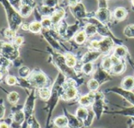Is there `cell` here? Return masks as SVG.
Listing matches in <instances>:
<instances>
[{"instance_id":"cell-1","label":"cell","mask_w":134,"mask_h":128,"mask_svg":"<svg viewBox=\"0 0 134 128\" xmlns=\"http://www.w3.org/2000/svg\"><path fill=\"white\" fill-rule=\"evenodd\" d=\"M52 57H53V61L54 63V65L60 70L61 73H62L65 77L74 80L77 83L80 81L84 82L83 79H80L78 77V76L77 75V73L74 70V69L70 68L66 65L65 59L63 55L54 52V53H52Z\"/></svg>"},{"instance_id":"cell-2","label":"cell","mask_w":134,"mask_h":128,"mask_svg":"<svg viewBox=\"0 0 134 128\" xmlns=\"http://www.w3.org/2000/svg\"><path fill=\"white\" fill-rule=\"evenodd\" d=\"M3 7L6 9L7 19L9 23V27L12 30L17 32L19 27H21L22 24V17L19 14V13L14 8V7L10 3L8 0H1Z\"/></svg>"},{"instance_id":"cell-3","label":"cell","mask_w":134,"mask_h":128,"mask_svg":"<svg viewBox=\"0 0 134 128\" xmlns=\"http://www.w3.org/2000/svg\"><path fill=\"white\" fill-rule=\"evenodd\" d=\"M76 84L77 83L71 79L65 80L60 89V97L64 101H70L76 98L78 94Z\"/></svg>"},{"instance_id":"cell-4","label":"cell","mask_w":134,"mask_h":128,"mask_svg":"<svg viewBox=\"0 0 134 128\" xmlns=\"http://www.w3.org/2000/svg\"><path fill=\"white\" fill-rule=\"evenodd\" d=\"M26 80L30 87L32 88L38 90L43 87H47V85L48 83V78L43 72L34 70Z\"/></svg>"},{"instance_id":"cell-5","label":"cell","mask_w":134,"mask_h":128,"mask_svg":"<svg viewBox=\"0 0 134 128\" xmlns=\"http://www.w3.org/2000/svg\"><path fill=\"white\" fill-rule=\"evenodd\" d=\"M0 55L14 61L19 56V50L14 43L0 41Z\"/></svg>"},{"instance_id":"cell-6","label":"cell","mask_w":134,"mask_h":128,"mask_svg":"<svg viewBox=\"0 0 134 128\" xmlns=\"http://www.w3.org/2000/svg\"><path fill=\"white\" fill-rule=\"evenodd\" d=\"M35 101H36V91L35 90H32L30 94L29 95V97H27L25 105L22 109L25 116V122L22 124V128L27 127V125L29 123V120L32 117V113L34 111V107H35Z\"/></svg>"},{"instance_id":"cell-7","label":"cell","mask_w":134,"mask_h":128,"mask_svg":"<svg viewBox=\"0 0 134 128\" xmlns=\"http://www.w3.org/2000/svg\"><path fill=\"white\" fill-rule=\"evenodd\" d=\"M103 95L100 92L96 93V99L92 104V111L95 113V115L99 119L102 115L103 110Z\"/></svg>"},{"instance_id":"cell-8","label":"cell","mask_w":134,"mask_h":128,"mask_svg":"<svg viewBox=\"0 0 134 128\" xmlns=\"http://www.w3.org/2000/svg\"><path fill=\"white\" fill-rule=\"evenodd\" d=\"M106 91H109V92H113L115 94H118L119 95H121V97H123L125 99H126L129 102H130L132 105H134V94L132 91H129V90H125L124 89H122L121 87H113V88H110V89H107Z\"/></svg>"},{"instance_id":"cell-9","label":"cell","mask_w":134,"mask_h":128,"mask_svg":"<svg viewBox=\"0 0 134 128\" xmlns=\"http://www.w3.org/2000/svg\"><path fill=\"white\" fill-rule=\"evenodd\" d=\"M114 46V42L110 37H105L99 41V50L101 53H107Z\"/></svg>"},{"instance_id":"cell-10","label":"cell","mask_w":134,"mask_h":128,"mask_svg":"<svg viewBox=\"0 0 134 128\" xmlns=\"http://www.w3.org/2000/svg\"><path fill=\"white\" fill-rule=\"evenodd\" d=\"M93 75H94L93 79L96 80L99 84H103V83L107 82L108 80H111V76H110V74H108V72L107 71L103 70L101 67L99 68L95 72V73Z\"/></svg>"},{"instance_id":"cell-11","label":"cell","mask_w":134,"mask_h":128,"mask_svg":"<svg viewBox=\"0 0 134 128\" xmlns=\"http://www.w3.org/2000/svg\"><path fill=\"white\" fill-rule=\"evenodd\" d=\"M101 55H102V53L99 51H97V50L88 51L82 57L81 62L82 65H83V64H86V63H92L95 60H96Z\"/></svg>"},{"instance_id":"cell-12","label":"cell","mask_w":134,"mask_h":128,"mask_svg":"<svg viewBox=\"0 0 134 128\" xmlns=\"http://www.w3.org/2000/svg\"><path fill=\"white\" fill-rule=\"evenodd\" d=\"M96 92H92L90 91L88 94H85L79 98V104L83 107H88L93 104L95 99H96Z\"/></svg>"},{"instance_id":"cell-13","label":"cell","mask_w":134,"mask_h":128,"mask_svg":"<svg viewBox=\"0 0 134 128\" xmlns=\"http://www.w3.org/2000/svg\"><path fill=\"white\" fill-rule=\"evenodd\" d=\"M25 119V113L23 112V110L21 109H18L16 110L12 116V123L11 126L14 127V125H18V126H21V124L24 123Z\"/></svg>"},{"instance_id":"cell-14","label":"cell","mask_w":134,"mask_h":128,"mask_svg":"<svg viewBox=\"0 0 134 128\" xmlns=\"http://www.w3.org/2000/svg\"><path fill=\"white\" fill-rule=\"evenodd\" d=\"M65 116L68 118V121H69L68 126L70 128H81L84 126V123L81 121L77 116L69 114L67 112H66Z\"/></svg>"},{"instance_id":"cell-15","label":"cell","mask_w":134,"mask_h":128,"mask_svg":"<svg viewBox=\"0 0 134 128\" xmlns=\"http://www.w3.org/2000/svg\"><path fill=\"white\" fill-rule=\"evenodd\" d=\"M96 17L98 21L102 23L109 21L110 18V14L107 8H99V10L96 13Z\"/></svg>"},{"instance_id":"cell-16","label":"cell","mask_w":134,"mask_h":128,"mask_svg":"<svg viewBox=\"0 0 134 128\" xmlns=\"http://www.w3.org/2000/svg\"><path fill=\"white\" fill-rule=\"evenodd\" d=\"M72 12L77 18H85L87 17V13L85 11V7L81 3H77V5L72 7Z\"/></svg>"},{"instance_id":"cell-17","label":"cell","mask_w":134,"mask_h":128,"mask_svg":"<svg viewBox=\"0 0 134 128\" xmlns=\"http://www.w3.org/2000/svg\"><path fill=\"white\" fill-rule=\"evenodd\" d=\"M121 87L125 90L132 91L134 90V77L132 76H125L121 84Z\"/></svg>"},{"instance_id":"cell-18","label":"cell","mask_w":134,"mask_h":128,"mask_svg":"<svg viewBox=\"0 0 134 128\" xmlns=\"http://www.w3.org/2000/svg\"><path fill=\"white\" fill-rule=\"evenodd\" d=\"M18 13L21 17H28L32 13V7L29 3H22L18 10Z\"/></svg>"},{"instance_id":"cell-19","label":"cell","mask_w":134,"mask_h":128,"mask_svg":"<svg viewBox=\"0 0 134 128\" xmlns=\"http://www.w3.org/2000/svg\"><path fill=\"white\" fill-rule=\"evenodd\" d=\"M65 15V11L63 10H58L54 12V14L51 16V20L53 25H57L60 23L61 20Z\"/></svg>"},{"instance_id":"cell-20","label":"cell","mask_w":134,"mask_h":128,"mask_svg":"<svg viewBox=\"0 0 134 128\" xmlns=\"http://www.w3.org/2000/svg\"><path fill=\"white\" fill-rule=\"evenodd\" d=\"M89 112L88 111V109L85 108V107H79L77 109V112H76V116L81 120L82 121L83 123H85L88 118V115H89Z\"/></svg>"},{"instance_id":"cell-21","label":"cell","mask_w":134,"mask_h":128,"mask_svg":"<svg viewBox=\"0 0 134 128\" xmlns=\"http://www.w3.org/2000/svg\"><path fill=\"white\" fill-rule=\"evenodd\" d=\"M54 124L58 128H65L68 126V124H69L68 118H67L65 115L58 116L54 119Z\"/></svg>"},{"instance_id":"cell-22","label":"cell","mask_w":134,"mask_h":128,"mask_svg":"<svg viewBox=\"0 0 134 128\" xmlns=\"http://www.w3.org/2000/svg\"><path fill=\"white\" fill-rule=\"evenodd\" d=\"M65 62H66V65H68L70 68H75L77 65V58L76 57L70 53H66L65 55Z\"/></svg>"},{"instance_id":"cell-23","label":"cell","mask_w":134,"mask_h":128,"mask_svg":"<svg viewBox=\"0 0 134 128\" xmlns=\"http://www.w3.org/2000/svg\"><path fill=\"white\" fill-rule=\"evenodd\" d=\"M38 95L40 99L43 101H49L51 96V90L48 87H43L37 90Z\"/></svg>"},{"instance_id":"cell-24","label":"cell","mask_w":134,"mask_h":128,"mask_svg":"<svg viewBox=\"0 0 134 128\" xmlns=\"http://www.w3.org/2000/svg\"><path fill=\"white\" fill-rule=\"evenodd\" d=\"M125 64L121 61L120 63L114 65L110 72L111 74H114V75H120V74H122L125 72Z\"/></svg>"},{"instance_id":"cell-25","label":"cell","mask_w":134,"mask_h":128,"mask_svg":"<svg viewBox=\"0 0 134 128\" xmlns=\"http://www.w3.org/2000/svg\"><path fill=\"white\" fill-rule=\"evenodd\" d=\"M127 15V11L123 7H118L117 8L114 12V17L118 21H122L125 18Z\"/></svg>"},{"instance_id":"cell-26","label":"cell","mask_w":134,"mask_h":128,"mask_svg":"<svg viewBox=\"0 0 134 128\" xmlns=\"http://www.w3.org/2000/svg\"><path fill=\"white\" fill-rule=\"evenodd\" d=\"M113 66L114 65H113V63H112L111 59H110V56L104 57L101 62V68L107 72L110 71Z\"/></svg>"},{"instance_id":"cell-27","label":"cell","mask_w":134,"mask_h":128,"mask_svg":"<svg viewBox=\"0 0 134 128\" xmlns=\"http://www.w3.org/2000/svg\"><path fill=\"white\" fill-rule=\"evenodd\" d=\"M43 30V26H42V24L41 22L40 21H33L32 23H30V25H29V31L32 32V33H40V32H42Z\"/></svg>"},{"instance_id":"cell-28","label":"cell","mask_w":134,"mask_h":128,"mask_svg":"<svg viewBox=\"0 0 134 128\" xmlns=\"http://www.w3.org/2000/svg\"><path fill=\"white\" fill-rule=\"evenodd\" d=\"M20 99V95L17 91H12L7 94V101L11 105H16Z\"/></svg>"},{"instance_id":"cell-29","label":"cell","mask_w":134,"mask_h":128,"mask_svg":"<svg viewBox=\"0 0 134 128\" xmlns=\"http://www.w3.org/2000/svg\"><path fill=\"white\" fill-rule=\"evenodd\" d=\"M31 72L30 69L27 66H21L18 69V76L21 79H28Z\"/></svg>"},{"instance_id":"cell-30","label":"cell","mask_w":134,"mask_h":128,"mask_svg":"<svg viewBox=\"0 0 134 128\" xmlns=\"http://www.w3.org/2000/svg\"><path fill=\"white\" fill-rule=\"evenodd\" d=\"M127 53H128V51H127L126 48L125 46H117L114 52V54L119 58L125 57V56H127Z\"/></svg>"},{"instance_id":"cell-31","label":"cell","mask_w":134,"mask_h":128,"mask_svg":"<svg viewBox=\"0 0 134 128\" xmlns=\"http://www.w3.org/2000/svg\"><path fill=\"white\" fill-rule=\"evenodd\" d=\"M86 38H87V35L85 33V31H80L78 33H77L75 35L74 39L77 44H83L85 42Z\"/></svg>"},{"instance_id":"cell-32","label":"cell","mask_w":134,"mask_h":128,"mask_svg":"<svg viewBox=\"0 0 134 128\" xmlns=\"http://www.w3.org/2000/svg\"><path fill=\"white\" fill-rule=\"evenodd\" d=\"M77 29H78V24H75L72 26L68 27V28H67V30H66L65 35L64 36L68 39H70L75 34V32L77 31Z\"/></svg>"},{"instance_id":"cell-33","label":"cell","mask_w":134,"mask_h":128,"mask_svg":"<svg viewBox=\"0 0 134 128\" xmlns=\"http://www.w3.org/2000/svg\"><path fill=\"white\" fill-rule=\"evenodd\" d=\"M99 85L100 84L99 83V82L95 79H91L87 83L88 90L90 91H92V92H96V90H98Z\"/></svg>"},{"instance_id":"cell-34","label":"cell","mask_w":134,"mask_h":128,"mask_svg":"<svg viewBox=\"0 0 134 128\" xmlns=\"http://www.w3.org/2000/svg\"><path fill=\"white\" fill-rule=\"evenodd\" d=\"M81 72L86 76L90 75L92 72H93V64L92 63L83 64L81 66Z\"/></svg>"},{"instance_id":"cell-35","label":"cell","mask_w":134,"mask_h":128,"mask_svg":"<svg viewBox=\"0 0 134 128\" xmlns=\"http://www.w3.org/2000/svg\"><path fill=\"white\" fill-rule=\"evenodd\" d=\"M85 32L87 36H93L97 32V28L93 24L90 23L86 25Z\"/></svg>"},{"instance_id":"cell-36","label":"cell","mask_w":134,"mask_h":128,"mask_svg":"<svg viewBox=\"0 0 134 128\" xmlns=\"http://www.w3.org/2000/svg\"><path fill=\"white\" fill-rule=\"evenodd\" d=\"M40 11L42 15L47 17V16H51L54 14V8H50V7H45L43 5L40 8Z\"/></svg>"},{"instance_id":"cell-37","label":"cell","mask_w":134,"mask_h":128,"mask_svg":"<svg viewBox=\"0 0 134 128\" xmlns=\"http://www.w3.org/2000/svg\"><path fill=\"white\" fill-rule=\"evenodd\" d=\"M18 78L12 75H7L5 77V83L9 86H15L18 83Z\"/></svg>"},{"instance_id":"cell-38","label":"cell","mask_w":134,"mask_h":128,"mask_svg":"<svg viewBox=\"0 0 134 128\" xmlns=\"http://www.w3.org/2000/svg\"><path fill=\"white\" fill-rule=\"evenodd\" d=\"M124 35L128 38H134V25H129L125 27Z\"/></svg>"},{"instance_id":"cell-39","label":"cell","mask_w":134,"mask_h":128,"mask_svg":"<svg viewBox=\"0 0 134 128\" xmlns=\"http://www.w3.org/2000/svg\"><path fill=\"white\" fill-rule=\"evenodd\" d=\"M4 36L9 39H14L16 37V32L12 30L11 28H7L4 30Z\"/></svg>"},{"instance_id":"cell-40","label":"cell","mask_w":134,"mask_h":128,"mask_svg":"<svg viewBox=\"0 0 134 128\" xmlns=\"http://www.w3.org/2000/svg\"><path fill=\"white\" fill-rule=\"evenodd\" d=\"M58 3V0H43V5L50 8H54Z\"/></svg>"},{"instance_id":"cell-41","label":"cell","mask_w":134,"mask_h":128,"mask_svg":"<svg viewBox=\"0 0 134 128\" xmlns=\"http://www.w3.org/2000/svg\"><path fill=\"white\" fill-rule=\"evenodd\" d=\"M41 24H42L43 28H44V29H50L52 25L51 20V18H48V17L43 18L41 21Z\"/></svg>"},{"instance_id":"cell-42","label":"cell","mask_w":134,"mask_h":128,"mask_svg":"<svg viewBox=\"0 0 134 128\" xmlns=\"http://www.w3.org/2000/svg\"><path fill=\"white\" fill-rule=\"evenodd\" d=\"M10 2V3L14 7V9H18L19 10L21 6L22 5V0H8Z\"/></svg>"},{"instance_id":"cell-43","label":"cell","mask_w":134,"mask_h":128,"mask_svg":"<svg viewBox=\"0 0 134 128\" xmlns=\"http://www.w3.org/2000/svg\"><path fill=\"white\" fill-rule=\"evenodd\" d=\"M24 42V38L22 36H16L14 39H13V43L16 46H20L22 45V43Z\"/></svg>"},{"instance_id":"cell-44","label":"cell","mask_w":134,"mask_h":128,"mask_svg":"<svg viewBox=\"0 0 134 128\" xmlns=\"http://www.w3.org/2000/svg\"><path fill=\"white\" fill-rule=\"evenodd\" d=\"M29 123L30 124V128H40V126L39 123L37 122L36 119L34 116H32L31 118Z\"/></svg>"},{"instance_id":"cell-45","label":"cell","mask_w":134,"mask_h":128,"mask_svg":"<svg viewBox=\"0 0 134 128\" xmlns=\"http://www.w3.org/2000/svg\"><path fill=\"white\" fill-rule=\"evenodd\" d=\"M118 113H121V114H123L125 115H133L134 116V107L130 108H127V109L121 111V112H119Z\"/></svg>"},{"instance_id":"cell-46","label":"cell","mask_w":134,"mask_h":128,"mask_svg":"<svg viewBox=\"0 0 134 128\" xmlns=\"http://www.w3.org/2000/svg\"><path fill=\"white\" fill-rule=\"evenodd\" d=\"M6 108L3 104H0V119H3L5 116Z\"/></svg>"},{"instance_id":"cell-47","label":"cell","mask_w":134,"mask_h":128,"mask_svg":"<svg viewBox=\"0 0 134 128\" xmlns=\"http://www.w3.org/2000/svg\"><path fill=\"white\" fill-rule=\"evenodd\" d=\"M29 25H30V24H29L27 22H24V23L21 24V28L24 31H29Z\"/></svg>"},{"instance_id":"cell-48","label":"cell","mask_w":134,"mask_h":128,"mask_svg":"<svg viewBox=\"0 0 134 128\" xmlns=\"http://www.w3.org/2000/svg\"><path fill=\"white\" fill-rule=\"evenodd\" d=\"M0 128H10V124L7 122L0 123Z\"/></svg>"},{"instance_id":"cell-49","label":"cell","mask_w":134,"mask_h":128,"mask_svg":"<svg viewBox=\"0 0 134 128\" xmlns=\"http://www.w3.org/2000/svg\"><path fill=\"white\" fill-rule=\"evenodd\" d=\"M78 1H79V0H67V2L69 3V4H70L71 7H74V6L77 5V3H79Z\"/></svg>"},{"instance_id":"cell-50","label":"cell","mask_w":134,"mask_h":128,"mask_svg":"<svg viewBox=\"0 0 134 128\" xmlns=\"http://www.w3.org/2000/svg\"><path fill=\"white\" fill-rule=\"evenodd\" d=\"M6 70H4V69H0V82L2 81V80L4 77V72Z\"/></svg>"},{"instance_id":"cell-51","label":"cell","mask_w":134,"mask_h":128,"mask_svg":"<svg viewBox=\"0 0 134 128\" xmlns=\"http://www.w3.org/2000/svg\"><path fill=\"white\" fill-rule=\"evenodd\" d=\"M131 3H132V7H134V0H131Z\"/></svg>"},{"instance_id":"cell-52","label":"cell","mask_w":134,"mask_h":128,"mask_svg":"<svg viewBox=\"0 0 134 128\" xmlns=\"http://www.w3.org/2000/svg\"><path fill=\"white\" fill-rule=\"evenodd\" d=\"M0 83H1V82H0Z\"/></svg>"}]
</instances>
